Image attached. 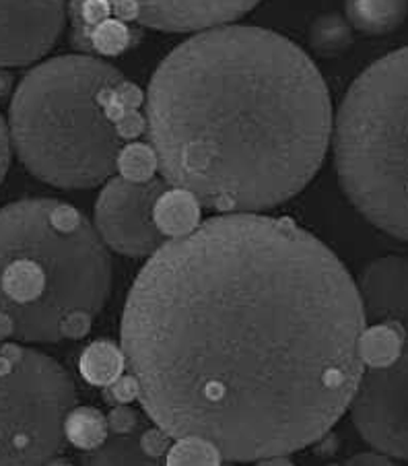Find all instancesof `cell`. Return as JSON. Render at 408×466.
Wrapping results in <instances>:
<instances>
[{
  "mask_svg": "<svg viewBox=\"0 0 408 466\" xmlns=\"http://www.w3.org/2000/svg\"><path fill=\"white\" fill-rule=\"evenodd\" d=\"M141 93L94 56L35 66L11 102V143L29 172L56 188H94L118 169L126 138L143 130Z\"/></svg>",
  "mask_w": 408,
  "mask_h": 466,
  "instance_id": "obj_3",
  "label": "cell"
},
{
  "mask_svg": "<svg viewBox=\"0 0 408 466\" xmlns=\"http://www.w3.org/2000/svg\"><path fill=\"white\" fill-rule=\"evenodd\" d=\"M105 396L107 400L114 402V405H128L138 399V384L133 374L124 376L122 374L118 380H114L110 386H105Z\"/></svg>",
  "mask_w": 408,
  "mask_h": 466,
  "instance_id": "obj_24",
  "label": "cell"
},
{
  "mask_svg": "<svg viewBox=\"0 0 408 466\" xmlns=\"http://www.w3.org/2000/svg\"><path fill=\"white\" fill-rule=\"evenodd\" d=\"M11 132L6 128V124L0 116V184H3L6 172H9L11 166Z\"/></svg>",
  "mask_w": 408,
  "mask_h": 466,
  "instance_id": "obj_26",
  "label": "cell"
},
{
  "mask_svg": "<svg viewBox=\"0 0 408 466\" xmlns=\"http://www.w3.org/2000/svg\"><path fill=\"white\" fill-rule=\"evenodd\" d=\"M221 466H234V464H221Z\"/></svg>",
  "mask_w": 408,
  "mask_h": 466,
  "instance_id": "obj_32",
  "label": "cell"
},
{
  "mask_svg": "<svg viewBox=\"0 0 408 466\" xmlns=\"http://www.w3.org/2000/svg\"><path fill=\"white\" fill-rule=\"evenodd\" d=\"M357 431L377 452L408 461V343L394 363L369 368L351 402Z\"/></svg>",
  "mask_w": 408,
  "mask_h": 466,
  "instance_id": "obj_7",
  "label": "cell"
},
{
  "mask_svg": "<svg viewBox=\"0 0 408 466\" xmlns=\"http://www.w3.org/2000/svg\"><path fill=\"white\" fill-rule=\"evenodd\" d=\"M404 347V329L398 324L380 322L361 337V360L369 368H386L394 363Z\"/></svg>",
  "mask_w": 408,
  "mask_h": 466,
  "instance_id": "obj_17",
  "label": "cell"
},
{
  "mask_svg": "<svg viewBox=\"0 0 408 466\" xmlns=\"http://www.w3.org/2000/svg\"><path fill=\"white\" fill-rule=\"evenodd\" d=\"M65 436L73 446L81 448L83 452L95 450L110 436L107 419L91 407H75L65 421Z\"/></svg>",
  "mask_w": 408,
  "mask_h": 466,
  "instance_id": "obj_18",
  "label": "cell"
},
{
  "mask_svg": "<svg viewBox=\"0 0 408 466\" xmlns=\"http://www.w3.org/2000/svg\"><path fill=\"white\" fill-rule=\"evenodd\" d=\"M9 337H15V326L11 322V318L0 314V340H5Z\"/></svg>",
  "mask_w": 408,
  "mask_h": 466,
  "instance_id": "obj_28",
  "label": "cell"
},
{
  "mask_svg": "<svg viewBox=\"0 0 408 466\" xmlns=\"http://www.w3.org/2000/svg\"><path fill=\"white\" fill-rule=\"evenodd\" d=\"M141 431L126 436L110 433L102 446L83 452L81 466H165L161 458H151L143 452L138 441Z\"/></svg>",
  "mask_w": 408,
  "mask_h": 466,
  "instance_id": "obj_14",
  "label": "cell"
},
{
  "mask_svg": "<svg viewBox=\"0 0 408 466\" xmlns=\"http://www.w3.org/2000/svg\"><path fill=\"white\" fill-rule=\"evenodd\" d=\"M105 419L107 430H110V433H118V436H126V433L141 431L147 427V421L128 405H115Z\"/></svg>",
  "mask_w": 408,
  "mask_h": 466,
  "instance_id": "obj_22",
  "label": "cell"
},
{
  "mask_svg": "<svg viewBox=\"0 0 408 466\" xmlns=\"http://www.w3.org/2000/svg\"><path fill=\"white\" fill-rule=\"evenodd\" d=\"M124 353L120 347H115L110 340H95L94 345L85 349L79 370L83 378L94 386H110L114 380H118L124 371Z\"/></svg>",
  "mask_w": 408,
  "mask_h": 466,
  "instance_id": "obj_16",
  "label": "cell"
},
{
  "mask_svg": "<svg viewBox=\"0 0 408 466\" xmlns=\"http://www.w3.org/2000/svg\"><path fill=\"white\" fill-rule=\"evenodd\" d=\"M71 42L85 56H118L141 40L133 23L120 19L107 0H71Z\"/></svg>",
  "mask_w": 408,
  "mask_h": 466,
  "instance_id": "obj_11",
  "label": "cell"
},
{
  "mask_svg": "<svg viewBox=\"0 0 408 466\" xmlns=\"http://www.w3.org/2000/svg\"><path fill=\"white\" fill-rule=\"evenodd\" d=\"M363 332L357 285L328 246L289 219L235 213L151 256L120 349L161 431L250 462L333 430L363 378Z\"/></svg>",
  "mask_w": 408,
  "mask_h": 466,
  "instance_id": "obj_1",
  "label": "cell"
},
{
  "mask_svg": "<svg viewBox=\"0 0 408 466\" xmlns=\"http://www.w3.org/2000/svg\"><path fill=\"white\" fill-rule=\"evenodd\" d=\"M11 89V75L0 71V97H5Z\"/></svg>",
  "mask_w": 408,
  "mask_h": 466,
  "instance_id": "obj_30",
  "label": "cell"
},
{
  "mask_svg": "<svg viewBox=\"0 0 408 466\" xmlns=\"http://www.w3.org/2000/svg\"><path fill=\"white\" fill-rule=\"evenodd\" d=\"M76 402L68 371L34 349H21L0 371V466H45L65 446V421Z\"/></svg>",
  "mask_w": 408,
  "mask_h": 466,
  "instance_id": "obj_6",
  "label": "cell"
},
{
  "mask_svg": "<svg viewBox=\"0 0 408 466\" xmlns=\"http://www.w3.org/2000/svg\"><path fill=\"white\" fill-rule=\"evenodd\" d=\"M165 466H221V454L209 441L186 438L169 448Z\"/></svg>",
  "mask_w": 408,
  "mask_h": 466,
  "instance_id": "obj_20",
  "label": "cell"
},
{
  "mask_svg": "<svg viewBox=\"0 0 408 466\" xmlns=\"http://www.w3.org/2000/svg\"><path fill=\"white\" fill-rule=\"evenodd\" d=\"M112 258L87 217L54 198L0 208V314L15 337L56 343L73 312L97 316L110 298Z\"/></svg>",
  "mask_w": 408,
  "mask_h": 466,
  "instance_id": "obj_4",
  "label": "cell"
},
{
  "mask_svg": "<svg viewBox=\"0 0 408 466\" xmlns=\"http://www.w3.org/2000/svg\"><path fill=\"white\" fill-rule=\"evenodd\" d=\"M310 44L322 56H338L353 44V27L341 15H322L310 29Z\"/></svg>",
  "mask_w": 408,
  "mask_h": 466,
  "instance_id": "obj_19",
  "label": "cell"
},
{
  "mask_svg": "<svg viewBox=\"0 0 408 466\" xmlns=\"http://www.w3.org/2000/svg\"><path fill=\"white\" fill-rule=\"evenodd\" d=\"M138 441H141V448L144 454L151 458H161V461H164L169 452V448H172V438H169L165 431H161L157 425L144 427Z\"/></svg>",
  "mask_w": 408,
  "mask_h": 466,
  "instance_id": "obj_23",
  "label": "cell"
},
{
  "mask_svg": "<svg viewBox=\"0 0 408 466\" xmlns=\"http://www.w3.org/2000/svg\"><path fill=\"white\" fill-rule=\"evenodd\" d=\"M344 466H396L390 461L386 454H359L355 458H351Z\"/></svg>",
  "mask_w": 408,
  "mask_h": 466,
  "instance_id": "obj_27",
  "label": "cell"
},
{
  "mask_svg": "<svg viewBox=\"0 0 408 466\" xmlns=\"http://www.w3.org/2000/svg\"><path fill=\"white\" fill-rule=\"evenodd\" d=\"M346 21L365 35H386L403 25L408 0H344Z\"/></svg>",
  "mask_w": 408,
  "mask_h": 466,
  "instance_id": "obj_13",
  "label": "cell"
},
{
  "mask_svg": "<svg viewBox=\"0 0 408 466\" xmlns=\"http://www.w3.org/2000/svg\"><path fill=\"white\" fill-rule=\"evenodd\" d=\"M91 322H94V316L87 312L68 314L63 320V324H60V337L75 339V340L87 337L91 330Z\"/></svg>",
  "mask_w": 408,
  "mask_h": 466,
  "instance_id": "obj_25",
  "label": "cell"
},
{
  "mask_svg": "<svg viewBox=\"0 0 408 466\" xmlns=\"http://www.w3.org/2000/svg\"><path fill=\"white\" fill-rule=\"evenodd\" d=\"M256 466H295V464L287 461L284 456H274V458H264V461H260Z\"/></svg>",
  "mask_w": 408,
  "mask_h": 466,
  "instance_id": "obj_29",
  "label": "cell"
},
{
  "mask_svg": "<svg viewBox=\"0 0 408 466\" xmlns=\"http://www.w3.org/2000/svg\"><path fill=\"white\" fill-rule=\"evenodd\" d=\"M114 13L141 27L186 34L223 27L244 17L260 0H107Z\"/></svg>",
  "mask_w": 408,
  "mask_h": 466,
  "instance_id": "obj_10",
  "label": "cell"
},
{
  "mask_svg": "<svg viewBox=\"0 0 408 466\" xmlns=\"http://www.w3.org/2000/svg\"><path fill=\"white\" fill-rule=\"evenodd\" d=\"M157 159L151 147L147 145H126L118 157V169L122 177L130 182H147L153 180L155 174Z\"/></svg>",
  "mask_w": 408,
  "mask_h": 466,
  "instance_id": "obj_21",
  "label": "cell"
},
{
  "mask_svg": "<svg viewBox=\"0 0 408 466\" xmlns=\"http://www.w3.org/2000/svg\"><path fill=\"white\" fill-rule=\"evenodd\" d=\"M147 135L167 186L221 213L264 211L318 172L330 93L310 56L262 27L200 31L161 62Z\"/></svg>",
  "mask_w": 408,
  "mask_h": 466,
  "instance_id": "obj_2",
  "label": "cell"
},
{
  "mask_svg": "<svg viewBox=\"0 0 408 466\" xmlns=\"http://www.w3.org/2000/svg\"><path fill=\"white\" fill-rule=\"evenodd\" d=\"M198 203L188 192L165 190L164 197L157 200L155 223L165 238L186 236L198 223Z\"/></svg>",
  "mask_w": 408,
  "mask_h": 466,
  "instance_id": "obj_15",
  "label": "cell"
},
{
  "mask_svg": "<svg viewBox=\"0 0 408 466\" xmlns=\"http://www.w3.org/2000/svg\"><path fill=\"white\" fill-rule=\"evenodd\" d=\"M365 318L408 329V258H377L361 273L357 285Z\"/></svg>",
  "mask_w": 408,
  "mask_h": 466,
  "instance_id": "obj_12",
  "label": "cell"
},
{
  "mask_svg": "<svg viewBox=\"0 0 408 466\" xmlns=\"http://www.w3.org/2000/svg\"><path fill=\"white\" fill-rule=\"evenodd\" d=\"M165 190L167 182L159 177L130 182L120 176L107 182L95 205V229L104 244L133 258L155 254L165 244L155 223L157 200Z\"/></svg>",
  "mask_w": 408,
  "mask_h": 466,
  "instance_id": "obj_8",
  "label": "cell"
},
{
  "mask_svg": "<svg viewBox=\"0 0 408 466\" xmlns=\"http://www.w3.org/2000/svg\"><path fill=\"white\" fill-rule=\"evenodd\" d=\"M45 466H73V464L68 462V461H65V458H56V456H54L52 461H50L48 464H45Z\"/></svg>",
  "mask_w": 408,
  "mask_h": 466,
  "instance_id": "obj_31",
  "label": "cell"
},
{
  "mask_svg": "<svg viewBox=\"0 0 408 466\" xmlns=\"http://www.w3.org/2000/svg\"><path fill=\"white\" fill-rule=\"evenodd\" d=\"M334 159L357 211L408 242V48L375 60L346 91Z\"/></svg>",
  "mask_w": 408,
  "mask_h": 466,
  "instance_id": "obj_5",
  "label": "cell"
},
{
  "mask_svg": "<svg viewBox=\"0 0 408 466\" xmlns=\"http://www.w3.org/2000/svg\"><path fill=\"white\" fill-rule=\"evenodd\" d=\"M66 0H0V66H27L52 50Z\"/></svg>",
  "mask_w": 408,
  "mask_h": 466,
  "instance_id": "obj_9",
  "label": "cell"
}]
</instances>
